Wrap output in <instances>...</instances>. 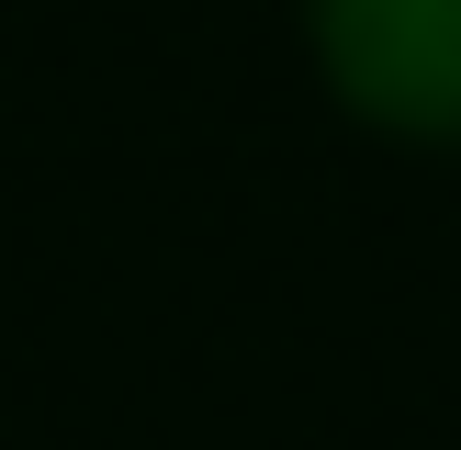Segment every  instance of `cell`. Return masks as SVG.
Wrapping results in <instances>:
<instances>
[{
	"label": "cell",
	"instance_id": "cell-1",
	"mask_svg": "<svg viewBox=\"0 0 461 450\" xmlns=\"http://www.w3.org/2000/svg\"><path fill=\"white\" fill-rule=\"evenodd\" d=\"M349 68L405 112H461V0H338Z\"/></svg>",
	"mask_w": 461,
	"mask_h": 450
}]
</instances>
